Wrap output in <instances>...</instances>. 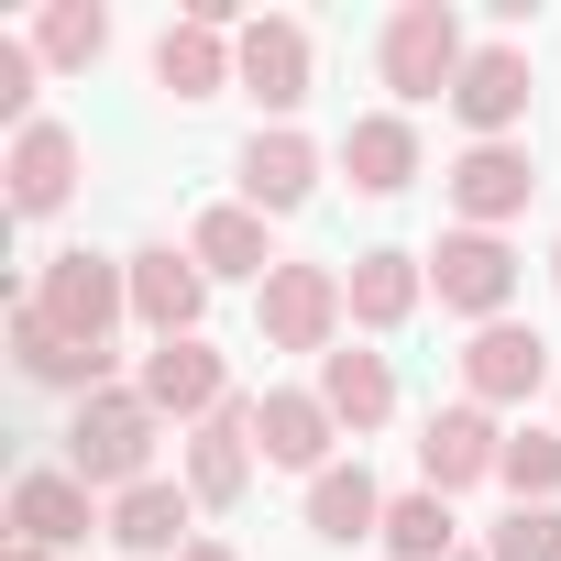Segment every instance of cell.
<instances>
[{
  "label": "cell",
  "mask_w": 561,
  "mask_h": 561,
  "mask_svg": "<svg viewBox=\"0 0 561 561\" xmlns=\"http://www.w3.org/2000/svg\"><path fill=\"white\" fill-rule=\"evenodd\" d=\"M154 408H144V386H100V397H78V419H67V473L89 484V495H133V484H154Z\"/></svg>",
  "instance_id": "1"
},
{
  "label": "cell",
  "mask_w": 561,
  "mask_h": 561,
  "mask_svg": "<svg viewBox=\"0 0 561 561\" xmlns=\"http://www.w3.org/2000/svg\"><path fill=\"white\" fill-rule=\"evenodd\" d=\"M462 67H473V45H462V12H451V0H408V12L375 34V78H386L397 100H451Z\"/></svg>",
  "instance_id": "2"
},
{
  "label": "cell",
  "mask_w": 561,
  "mask_h": 561,
  "mask_svg": "<svg viewBox=\"0 0 561 561\" xmlns=\"http://www.w3.org/2000/svg\"><path fill=\"white\" fill-rule=\"evenodd\" d=\"M253 309H264V342L275 353H320V364L342 353V320H353L342 309V264H275L253 287Z\"/></svg>",
  "instance_id": "3"
},
{
  "label": "cell",
  "mask_w": 561,
  "mask_h": 561,
  "mask_svg": "<svg viewBox=\"0 0 561 561\" xmlns=\"http://www.w3.org/2000/svg\"><path fill=\"white\" fill-rule=\"evenodd\" d=\"M34 309L67 331V342H89V353H111V320L133 309V264H111V253H56L45 264V287H34Z\"/></svg>",
  "instance_id": "4"
},
{
  "label": "cell",
  "mask_w": 561,
  "mask_h": 561,
  "mask_svg": "<svg viewBox=\"0 0 561 561\" xmlns=\"http://www.w3.org/2000/svg\"><path fill=\"white\" fill-rule=\"evenodd\" d=\"M430 287H440V309L451 320H506V298H517V253H506V231H440V253H430Z\"/></svg>",
  "instance_id": "5"
},
{
  "label": "cell",
  "mask_w": 561,
  "mask_h": 561,
  "mask_svg": "<svg viewBox=\"0 0 561 561\" xmlns=\"http://www.w3.org/2000/svg\"><path fill=\"white\" fill-rule=\"evenodd\" d=\"M495 462H506V430H495V408H473V397L430 408V430H419V484H430V495H462V484H484Z\"/></svg>",
  "instance_id": "6"
},
{
  "label": "cell",
  "mask_w": 561,
  "mask_h": 561,
  "mask_svg": "<svg viewBox=\"0 0 561 561\" xmlns=\"http://www.w3.org/2000/svg\"><path fill=\"white\" fill-rule=\"evenodd\" d=\"M331 440H342V419L320 408V386H264L253 397V451L275 462V473H331Z\"/></svg>",
  "instance_id": "7"
},
{
  "label": "cell",
  "mask_w": 561,
  "mask_h": 561,
  "mask_svg": "<svg viewBox=\"0 0 561 561\" xmlns=\"http://www.w3.org/2000/svg\"><path fill=\"white\" fill-rule=\"evenodd\" d=\"M440 187H451L462 231H506V220L539 198V165H528V144H462V165H451Z\"/></svg>",
  "instance_id": "8"
},
{
  "label": "cell",
  "mask_w": 561,
  "mask_h": 561,
  "mask_svg": "<svg viewBox=\"0 0 561 561\" xmlns=\"http://www.w3.org/2000/svg\"><path fill=\"white\" fill-rule=\"evenodd\" d=\"M550 386V342L528 331V320H484L473 342H462V397L473 408H517V397H539Z\"/></svg>",
  "instance_id": "9"
},
{
  "label": "cell",
  "mask_w": 561,
  "mask_h": 561,
  "mask_svg": "<svg viewBox=\"0 0 561 561\" xmlns=\"http://www.w3.org/2000/svg\"><path fill=\"white\" fill-rule=\"evenodd\" d=\"M528 45H473V67H462V89H451V111H462V133L473 144H517V122H528Z\"/></svg>",
  "instance_id": "10"
},
{
  "label": "cell",
  "mask_w": 561,
  "mask_h": 561,
  "mask_svg": "<svg viewBox=\"0 0 561 561\" xmlns=\"http://www.w3.org/2000/svg\"><path fill=\"white\" fill-rule=\"evenodd\" d=\"M309 198H320V144H309L298 122H264V133L242 144V209L287 220V209H309Z\"/></svg>",
  "instance_id": "11"
},
{
  "label": "cell",
  "mask_w": 561,
  "mask_h": 561,
  "mask_svg": "<svg viewBox=\"0 0 561 561\" xmlns=\"http://www.w3.org/2000/svg\"><path fill=\"white\" fill-rule=\"evenodd\" d=\"M198 309H209V275H198V253H176V242H144V253H133V320H144L154 342H198Z\"/></svg>",
  "instance_id": "12"
},
{
  "label": "cell",
  "mask_w": 561,
  "mask_h": 561,
  "mask_svg": "<svg viewBox=\"0 0 561 561\" xmlns=\"http://www.w3.org/2000/svg\"><path fill=\"white\" fill-rule=\"evenodd\" d=\"M133 386H144V408H154V419H187V430H198L209 408H231V364H220L209 342H154Z\"/></svg>",
  "instance_id": "13"
},
{
  "label": "cell",
  "mask_w": 561,
  "mask_h": 561,
  "mask_svg": "<svg viewBox=\"0 0 561 561\" xmlns=\"http://www.w3.org/2000/svg\"><path fill=\"white\" fill-rule=\"evenodd\" d=\"M231 56H242V89L287 122L298 100H309V23H287V12H264V23H242L231 34Z\"/></svg>",
  "instance_id": "14"
},
{
  "label": "cell",
  "mask_w": 561,
  "mask_h": 561,
  "mask_svg": "<svg viewBox=\"0 0 561 561\" xmlns=\"http://www.w3.org/2000/svg\"><path fill=\"white\" fill-rule=\"evenodd\" d=\"M242 484H253V397H231V408H209L187 430V495L198 506H242Z\"/></svg>",
  "instance_id": "15"
},
{
  "label": "cell",
  "mask_w": 561,
  "mask_h": 561,
  "mask_svg": "<svg viewBox=\"0 0 561 561\" xmlns=\"http://www.w3.org/2000/svg\"><path fill=\"white\" fill-rule=\"evenodd\" d=\"M12 364L34 375V386H67V397H100L111 386V353H89V342H67L45 309H34V287L12 298Z\"/></svg>",
  "instance_id": "16"
},
{
  "label": "cell",
  "mask_w": 561,
  "mask_h": 561,
  "mask_svg": "<svg viewBox=\"0 0 561 561\" xmlns=\"http://www.w3.org/2000/svg\"><path fill=\"white\" fill-rule=\"evenodd\" d=\"M187 506H198V495L154 473V484H133V495H111V517H100V539H111V550H133V561H176V550H198V539H187Z\"/></svg>",
  "instance_id": "17"
},
{
  "label": "cell",
  "mask_w": 561,
  "mask_h": 561,
  "mask_svg": "<svg viewBox=\"0 0 561 561\" xmlns=\"http://www.w3.org/2000/svg\"><path fill=\"white\" fill-rule=\"evenodd\" d=\"M419 287H430V253H397V242H375V253L342 264V309H353V331H397V320L419 309Z\"/></svg>",
  "instance_id": "18"
},
{
  "label": "cell",
  "mask_w": 561,
  "mask_h": 561,
  "mask_svg": "<svg viewBox=\"0 0 561 561\" xmlns=\"http://www.w3.org/2000/svg\"><path fill=\"white\" fill-rule=\"evenodd\" d=\"M342 176H353L364 198H397V187L419 176V122H408V111H364V122L342 133Z\"/></svg>",
  "instance_id": "19"
},
{
  "label": "cell",
  "mask_w": 561,
  "mask_h": 561,
  "mask_svg": "<svg viewBox=\"0 0 561 561\" xmlns=\"http://www.w3.org/2000/svg\"><path fill=\"white\" fill-rule=\"evenodd\" d=\"M67 187H78V133H67V122L12 133V209H23V220H56Z\"/></svg>",
  "instance_id": "20"
},
{
  "label": "cell",
  "mask_w": 561,
  "mask_h": 561,
  "mask_svg": "<svg viewBox=\"0 0 561 561\" xmlns=\"http://www.w3.org/2000/svg\"><path fill=\"white\" fill-rule=\"evenodd\" d=\"M154 89H165V100H220V89H242V56H231L209 23H165V45H154Z\"/></svg>",
  "instance_id": "21"
},
{
  "label": "cell",
  "mask_w": 561,
  "mask_h": 561,
  "mask_svg": "<svg viewBox=\"0 0 561 561\" xmlns=\"http://www.w3.org/2000/svg\"><path fill=\"white\" fill-rule=\"evenodd\" d=\"M386 506H397V495H386L364 462H331V473L309 484V539H342V550H353V539H386Z\"/></svg>",
  "instance_id": "22"
},
{
  "label": "cell",
  "mask_w": 561,
  "mask_h": 561,
  "mask_svg": "<svg viewBox=\"0 0 561 561\" xmlns=\"http://www.w3.org/2000/svg\"><path fill=\"white\" fill-rule=\"evenodd\" d=\"M187 253H198V275H253V287H264L275 264H287V253L264 242V209H242V198H231V209H198Z\"/></svg>",
  "instance_id": "23"
},
{
  "label": "cell",
  "mask_w": 561,
  "mask_h": 561,
  "mask_svg": "<svg viewBox=\"0 0 561 561\" xmlns=\"http://www.w3.org/2000/svg\"><path fill=\"white\" fill-rule=\"evenodd\" d=\"M12 528H23V550H78L89 539V484L78 473H23L12 484Z\"/></svg>",
  "instance_id": "24"
},
{
  "label": "cell",
  "mask_w": 561,
  "mask_h": 561,
  "mask_svg": "<svg viewBox=\"0 0 561 561\" xmlns=\"http://www.w3.org/2000/svg\"><path fill=\"white\" fill-rule=\"evenodd\" d=\"M320 408L364 440V430H386L397 419V375H386V353H331L320 364Z\"/></svg>",
  "instance_id": "25"
},
{
  "label": "cell",
  "mask_w": 561,
  "mask_h": 561,
  "mask_svg": "<svg viewBox=\"0 0 561 561\" xmlns=\"http://www.w3.org/2000/svg\"><path fill=\"white\" fill-rule=\"evenodd\" d=\"M451 528H462V517H451V495H430V484L386 506V550H397V561H462Z\"/></svg>",
  "instance_id": "26"
},
{
  "label": "cell",
  "mask_w": 561,
  "mask_h": 561,
  "mask_svg": "<svg viewBox=\"0 0 561 561\" xmlns=\"http://www.w3.org/2000/svg\"><path fill=\"white\" fill-rule=\"evenodd\" d=\"M495 484H506L517 506H561V430H506Z\"/></svg>",
  "instance_id": "27"
},
{
  "label": "cell",
  "mask_w": 561,
  "mask_h": 561,
  "mask_svg": "<svg viewBox=\"0 0 561 561\" xmlns=\"http://www.w3.org/2000/svg\"><path fill=\"white\" fill-rule=\"evenodd\" d=\"M100 45H111V12H100V0H56V12L34 23V56H45V67H100Z\"/></svg>",
  "instance_id": "28"
},
{
  "label": "cell",
  "mask_w": 561,
  "mask_h": 561,
  "mask_svg": "<svg viewBox=\"0 0 561 561\" xmlns=\"http://www.w3.org/2000/svg\"><path fill=\"white\" fill-rule=\"evenodd\" d=\"M484 561H561V506H506Z\"/></svg>",
  "instance_id": "29"
},
{
  "label": "cell",
  "mask_w": 561,
  "mask_h": 561,
  "mask_svg": "<svg viewBox=\"0 0 561 561\" xmlns=\"http://www.w3.org/2000/svg\"><path fill=\"white\" fill-rule=\"evenodd\" d=\"M34 78H45V56L23 34H0V122L12 133H34Z\"/></svg>",
  "instance_id": "30"
},
{
  "label": "cell",
  "mask_w": 561,
  "mask_h": 561,
  "mask_svg": "<svg viewBox=\"0 0 561 561\" xmlns=\"http://www.w3.org/2000/svg\"><path fill=\"white\" fill-rule=\"evenodd\" d=\"M176 561H242V550H231V539H198V550H176Z\"/></svg>",
  "instance_id": "31"
},
{
  "label": "cell",
  "mask_w": 561,
  "mask_h": 561,
  "mask_svg": "<svg viewBox=\"0 0 561 561\" xmlns=\"http://www.w3.org/2000/svg\"><path fill=\"white\" fill-rule=\"evenodd\" d=\"M12 561H56V550H12Z\"/></svg>",
  "instance_id": "32"
},
{
  "label": "cell",
  "mask_w": 561,
  "mask_h": 561,
  "mask_svg": "<svg viewBox=\"0 0 561 561\" xmlns=\"http://www.w3.org/2000/svg\"><path fill=\"white\" fill-rule=\"evenodd\" d=\"M550 275H561V253H550Z\"/></svg>",
  "instance_id": "33"
},
{
  "label": "cell",
  "mask_w": 561,
  "mask_h": 561,
  "mask_svg": "<svg viewBox=\"0 0 561 561\" xmlns=\"http://www.w3.org/2000/svg\"><path fill=\"white\" fill-rule=\"evenodd\" d=\"M462 561H484V550H462Z\"/></svg>",
  "instance_id": "34"
}]
</instances>
